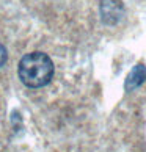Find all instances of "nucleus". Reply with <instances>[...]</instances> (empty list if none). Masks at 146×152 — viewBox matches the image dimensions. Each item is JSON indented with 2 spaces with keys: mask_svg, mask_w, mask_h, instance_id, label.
<instances>
[{
  "mask_svg": "<svg viewBox=\"0 0 146 152\" xmlns=\"http://www.w3.org/2000/svg\"><path fill=\"white\" fill-rule=\"evenodd\" d=\"M18 74L21 82L29 88L46 86L54 77V63L44 52H30L19 61Z\"/></svg>",
  "mask_w": 146,
  "mask_h": 152,
  "instance_id": "obj_1",
  "label": "nucleus"
},
{
  "mask_svg": "<svg viewBox=\"0 0 146 152\" xmlns=\"http://www.w3.org/2000/svg\"><path fill=\"white\" fill-rule=\"evenodd\" d=\"M101 20L105 25H115L124 14V5L121 0H102L101 2Z\"/></svg>",
  "mask_w": 146,
  "mask_h": 152,
  "instance_id": "obj_2",
  "label": "nucleus"
},
{
  "mask_svg": "<svg viewBox=\"0 0 146 152\" xmlns=\"http://www.w3.org/2000/svg\"><path fill=\"white\" fill-rule=\"evenodd\" d=\"M145 82H146V66L138 63L134 66V69L126 78V91H132V89L142 86Z\"/></svg>",
  "mask_w": 146,
  "mask_h": 152,
  "instance_id": "obj_3",
  "label": "nucleus"
},
{
  "mask_svg": "<svg viewBox=\"0 0 146 152\" xmlns=\"http://www.w3.org/2000/svg\"><path fill=\"white\" fill-rule=\"evenodd\" d=\"M8 60V52H7V47L3 46L2 42H0V67H2L5 63H7Z\"/></svg>",
  "mask_w": 146,
  "mask_h": 152,
  "instance_id": "obj_4",
  "label": "nucleus"
}]
</instances>
